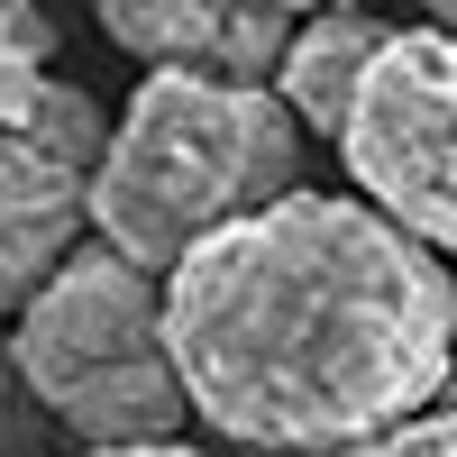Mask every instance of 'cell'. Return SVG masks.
<instances>
[{
  "label": "cell",
  "mask_w": 457,
  "mask_h": 457,
  "mask_svg": "<svg viewBox=\"0 0 457 457\" xmlns=\"http://www.w3.org/2000/svg\"><path fill=\"white\" fill-rule=\"evenodd\" d=\"M183 411L238 448H348L457 375V275L357 193H284L156 275Z\"/></svg>",
  "instance_id": "obj_1"
},
{
  "label": "cell",
  "mask_w": 457,
  "mask_h": 457,
  "mask_svg": "<svg viewBox=\"0 0 457 457\" xmlns=\"http://www.w3.org/2000/svg\"><path fill=\"white\" fill-rule=\"evenodd\" d=\"M302 193V129L265 83L146 73L83 174V220L137 275H165L211 228Z\"/></svg>",
  "instance_id": "obj_2"
},
{
  "label": "cell",
  "mask_w": 457,
  "mask_h": 457,
  "mask_svg": "<svg viewBox=\"0 0 457 457\" xmlns=\"http://www.w3.org/2000/svg\"><path fill=\"white\" fill-rule=\"evenodd\" d=\"M10 366L19 385L55 411L83 448H146L183 439V385L165 366V320H156V275L101 238L73 247L46 284L10 312Z\"/></svg>",
  "instance_id": "obj_3"
},
{
  "label": "cell",
  "mask_w": 457,
  "mask_h": 457,
  "mask_svg": "<svg viewBox=\"0 0 457 457\" xmlns=\"http://www.w3.org/2000/svg\"><path fill=\"white\" fill-rule=\"evenodd\" d=\"M329 146L375 220H394L411 247L448 256L457 247V37L394 28Z\"/></svg>",
  "instance_id": "obj_4"
},
{
  "label": "cell",
  "mask_w": 457,
  "mask_h": 457,
  "mask_svg": "<svg viewBox=\"0 0 457 457\" xmlns=\"http://www.w3.org/2000/svg\"><path fill=\"white\" fill-rule=\"evenodd\" d=\"M110 46H129L146 73H220V83H265L293 19L275 0H92Z\"/></svg>",
  "instance_id": "obj_5"
},
{
  "label": "cell",
  "mask_w": 457,
  "mask_h": 457,
  "mask_svg": "<svg viewBox=\"0 0 457 457\" xmlns=\"http://www.w3.org/2000/svg\"><path fill=\"white\" fill-rule=\"evenodd\" d=\"M83 165L46 156L37 137L0 129V312H19V302L55 275V265L83 247Z\"/></svg>",
  "instance_id": "obj_6"
},
{
  "label": "cell",
  "mask_w": 457,
  "mask_h": 457,
  "mask_svg": "<svg viewBox=\"0 0 457 457\" xmlns=\"http://www.w3.org/2000/svg\"><path fill=\"white\" fill-rule=\"evenodd\" d=\"M385 37H394V28L375 19V10H312V19H293L275 73H265V92L284 101V120H293V129L338 137V129H348V110H357L366 64L385 55Z\"/></svg>",
  "instance_id": "obj_7"
},
{
  "label": "cell",
  "mask_w": 457,
  "mask_h": 457,
  "mask_svg": "<svg viewBox=\"0 0 457 457\" xmlns=\"http://www.w3.org/2000/svg\"><path fill=\"white\" fill-rule=\"evenodd\" d=\"M46 55H55V28L37 0H0V129L28 120L37 83H46Z\"/></svg>",
  "instance_id": "obj_8"
},
{
  "label": "cell",
  "mask_w": 457,
  "mask_h": 457,
  "mask_svg": "<svg viewBox=\"0 0 457 457\" xmlns=\"http://www.w3.org/2000/svg\"><path fill=\"white\" fill-rule=\"evenodd\" d=\"M329 457H457V411H411V421L394 430H375V439H348V448H329Z\"/></svg>",
  "instance_id": "obj_9"
},
{
  "label": "cell",
  "mask_w": 457,
  "mask_h": 457,
  "mask_svg": "<svg viewBox=\"0 0 457 457\" xmlns=\"http://www.w3.org/2000/svg\"><path fill=\"white\" fill-rule=\"evenodd\" d=\"M83 457H211V448H183V439H146V448H83Z\"/></svg>",
  "instance_id": "obj_10"
},
{
  "label": "cell",
  "mask_w": 457,
  "mask_h": 457,
  "mask_svg": "<svg viewBox=\"0 0 457 457\" xmlns=\"http://www.w3.org/2000/svg\"><path fill=\"white\" fill-rule=\"evenodd\" d=\"M284 19H312V10H375V0H275Z\"/></svg>",
  "instance_id": "obj_11"
},
{
  "label": "cell",
  "mask_w": 457,
  "mask_h": 457,
  "mask_svg": "<svg viewBox=\"0 0 457 457\" xmlns=\"http://www.w3.org/2000/svg\"><path fill=\"white\" fill-rule=\"evenodd\" d=\"M421 10H430L421 28H439V37H457V0H421Z\"/></svg>",
  "instance_id": "obj_12"
},
{
  "label": "cell",
  "mask_w": 457,
  "mask_h": 457,
  "mask_svg": "<svg viewBox=\"0 0 457 457\" xmlns=\"http://www.w3.org/2000/svg\"><path fill=\"white\" fill-rule=\"evenodd\" d=\"M448 411H457V375H448Z\"/></svg>",
  "instance_id": "obj_13"
}]
</instances>
